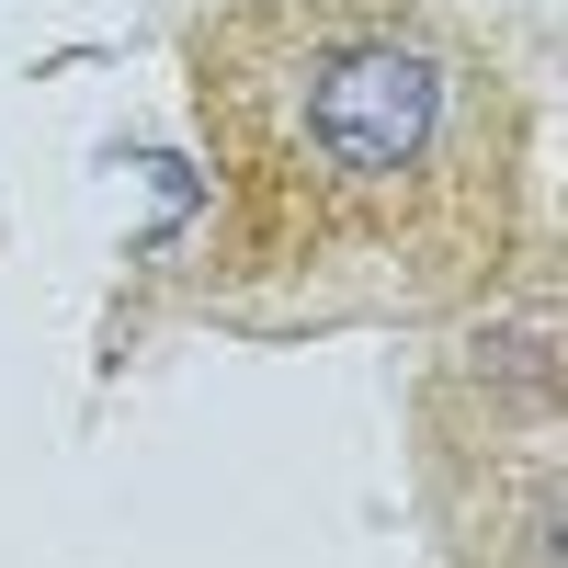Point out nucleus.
I'll list each match as a JSON object with an SVG mask.
<instances>
[{"label": "nucleus", "instance_id": "nucleus-1", "mask_svg": "<svg viewBox=\"0 0 568 568\" xmlns=\"http://www.w3.org/2000/svg\"><path fill=\"white\" fill-rule=\"evenodd\" d=\"M182 114L227 329H444L535 262V80L455 0H194Z\"/></svg>", "mask_w": 568, "mask_h": 568}]
</instances>
